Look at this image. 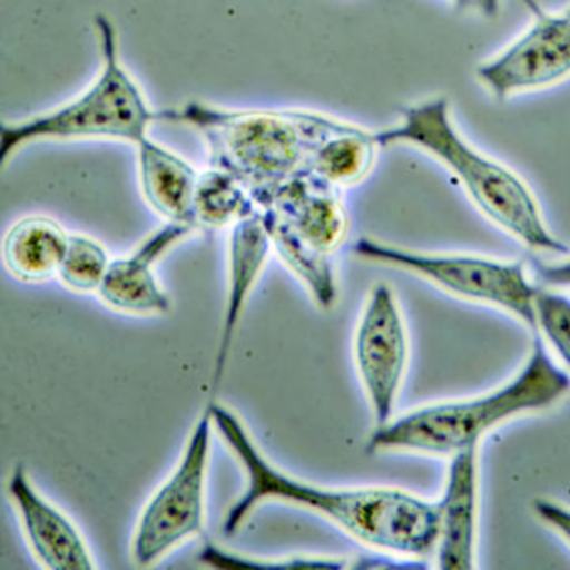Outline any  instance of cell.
<instances>
[{"mask_svg": "<svg viewBox=\"0 0 570 570\" xmlns=\"http://www.w3.org/2000/svg\"><path fill=\"white\" fill-rule=\"evenodd\" d=\"M215 403L216 396H209L189 433L178 465L139 517L131 542V557L138 567L159 562L179 543L203 530Z\"/></svg>", "mask_w": 570, "mask_h": 570, "instance_id": "7", "label": "cell"}, {"mask_svg": "<svg viewBox=\"0 0 570 570\" xmlns=\"http://www.w3.org/2000/svg\"><path fill=\"white\" fill-rule=\"evenodd\" d=\"M142 195L166 222L198 228L195 191L199 173L185 159L149 138L138 142Z\"/></svg>", "mask_w": 570, "mask_h": 570, "instance_id": "15", "label": "cell"}, {"mask_svg": "<svg viewBox=\"0 0 570 570\" xmlns=\"http://www.w3.org/2000/svg\"><path fill=\"white\" fill-rule=\"evenodd\" d=\"M258 212L252 193L235 176L212 168L199 173L195 191L196 225L226 228Z\"/></svg>", "mask_w": 570, "mask_h": 570, "instance_id": "19", "label": "cell"}, {"mask_svg": "<svg viewBox=\"0 0 570 570\" xmlns=\"http://www.w3.org/2000/svg\"><path fill=\"white\" fill-rule=\"evenodd\" d=\"M259 209L272 213L309 245L328 255L348 236L350 219L342 189L309 171L276 189Z\"/></svg>", "mask_w": 570, "mask_h": 570, "instance_id": "12", "label": "cell"}, {"mask_svg": "<svg viewBox=\"0 0 570 570\" xmlns=\"http://www.w3.org/2000/svg\"><path fill=\"white\" fill-rule=\"evenodd\" d=\"M566 11H567V12H569V14H570V4H569V6H567Z\"/></svg>", "mask_w": 570, "mask_h": 570, "instance_id": "25", "label": "cell"}, {"mask_svg": "<svg viewBox=\"0 0 570 570\" xmlns=\"http://www.w3.org/2000/svg\"><path fill=\"white\" fill-rule=\"evenodd\" d=\"M533 19L502 51L480 62L476 81L497 101L552 88L570 78V14L525 0Z\"/></svg>", "mask_w": 570, "mask_h": 570, "instance_id": "9", "label": "cell"}, {"mask_svg": "<svg viewBox=\"0 0 570 570\" xmlns=\"http://www.w3.org/2000/svg\"><path fill=\"white\" fill-rule=\"evenodd\" d=\"M532 512L543 527L556 533L570 549V505L549 497H539L532 500Z\"/></svg>", "mask_w": 570, "mask_h": 570, "instance_id": "23", "label": "cell"}, {"mask_svg": "<svg viewBox=\"0 0 570 570\" xmlns=\"http://www.w3.org/2000/svg\"><path fill=\"white\" fill-rule=\"evenodd\" d=\"M193 232L195 228L191 226L168 222L149 235L131 255L112 259L108 275L98 289L99 298L111 308L132 315L168 313L171 299L163 292L153 268L168 249Z\"/></svg>", "mask_w": 570, "mask_h": 570, "instance_id": "13", "label": "cell"}, {"mask_svg": "<svg viewBox=\"0 0 570 570\" xmlns=\"http://www.w3.org/2000/svg\"><path fill=\"white\" fill-rule=\"evenodd\" d=\"M69 235L55 219L29 216L16 223L4 242L6 268L22 282H45L58 275Z\"/></svg>", "mask_w": 570, "mask_h": 570, "instance_id": "16", "label": "cell"}, {"mask_svg": "<svg viewBox=\"0 0 570 570\" xmlns=\"http://www.w3.org/2000/svg\"><path fill=\"white\" fill-rule=\"evenodd\" d=\"M569 393V373L535 336L529 355L505 382L476 395L426 403L395 415L373 429L366 449L450 459L480 449L487 435L512 420L553 409Z\"/></svg>", "mask_w": 570, "mask_h": 570, "instance_id": "2", "label": "cell"}, {"mask_svg": "<svg viewBox=\"0 0 570 570\" xmlns=\"http://www.w3.org/2000/svg\"><path fill=\"white\" fill-rule=\"evenodd\" d=\"M480 449L450 456L439 505L436 567L472 570L476 567L480 509Z\"/></svg>", "mask_w": 570, "mask_h": 570, "instance_id": "10", "label": "cell"}, {"mask_svg": "<svg viewBox=\"0 0 570 570\" xmlns=\"http://www.w3.org/2000/svg\"><path fill=\"white\" fill-rule=\"evenodd\" d=\"M379 148L375 132L340 121L316 146L308 171L335 188H350L372 173Z\"/></svg>", "mask_w": 570, "mask_h": 570, "instance_id": "17", "label": "cell"}, {"mask_svg": "<svg viewBox=\"0 0 570 570\" xmlns=\"http://www.w3.org/2000/svg\"><path fill=\"white\" fill-rule=\"evenodd\" d=\"M8 495L18 510L32 553L46 569H96L91 550L78 527L39 493L24 466L12 470Z\"/></svg>", "mask_w": 570, "mask_h": 570, "instance_id": "11", "label": "cell"}, {"mask_svg": "<svg viewBox=\"0 0 570 570\" xmlns=\"http://www.w3.org/2000/svg\"><path fill=\"white\" fill-rule=\"evenodd\" d=\"M263 223L272 239L273 248L289 272L305 285L313 302L323 309L333 308L336 302V279L328 253L296 235L288 225L268 212H262Z\"/></svg>", "mask_w": 570, "mask_h": 570, "instance_id": "18", "label": "cell"}, {"mask_svg": "<svg viewBox=\"0 0 570 570\" xmlns=\"http://www.w3.org/2000/svg\"><path fill=\"white\" fill-rule=\"evenodd\" d=\"M109 265L111 259L105 246L89 236L69 235L58 276L75 292H98L108 275Z\"/></svg>", "mask_w": 570, "mask_h": 570, "instance_id": "20", "label": "cell"}, {"mask_svg": "<svg viewBox=\"0 0 570 570\" xmlns=\"http://www.w3.org/2000/svg\"><path fill=\"white\" fill-rule=\"evenodd\" d=\"M101 49V71L82 95L45 115L8 122L0 129V161L39 141L115 139L138 145L156 121L141 89L119 56L118 29L105 14L95 18Z\"/></svg>", "mask_w": 570, "mask_h": 570, "instance_id": "5", "label": "cell"}, {"mask_svg": "<svg viewBox=\"0 0 570 570\" xmlns=\"http://www.w3.org/2000/svg\"><path fill=\"white\" fill-rule=\"evenodd\" d=\"M156 118L198 131L212 166L238 178L258 209L276 189L308 171L316 146L340 122L298 109L229 111L196 101L163 109Z\"/></svg>", "mask_w": 570, "mask_h": 570, "instance_id": "4", "label": "cell"}, {"mask_svg": "<svg viewBox=\"0 0 570 570\" xmlns=\"http://www.w3.org/2000/svg\"><path fill=\"white\" fill-rule=\"evenodd\" d=\"M353 253L365 262L409 273L446 295L505 313L535 332L540 286L522 262L475 253L422 252L375 238H360Z\"/></svg>", "mask_w": 570, "mask_h": 570, "instance_id": "6", "label": "cell"}, {"mask_svg": "<svg viewBox=\"0 0 570 570\" xmlns=\"http://www.w3.org/2000/svg\"><path fill=\"white\" fill-rule=\"evenodd\" d=\"M213 420L246 476L245 490L223 520L226 535H235L263 503L282 502L316 513L356 542L409 566H420L435 553L436 500L400 487H326L308 482L269 462L245 423L228 406L215 403Z\"/></svg>", "mask_w": 570, "mask_h": 570, "instance_id": "1", "label": "cell"}, {"mask_svg": "<svg viewBox=\"0 0 570 570\" xmlns=\"http://www.w3.org/2000/svg\"><path fill=\"white\" fill-rule=\"evenodd\" d=\"M475 9L485 18H495L500 11V0H475Z\"/></svg>", "mask_w": 570, "mask_h": 570, "instance_id": "24", "label": "cell"}, {"mask_svg": "<svg viewBox=\"0 0 570 570\" xmlns=\"http://www.w3.org/2000/svg\"><path fill=\"white\" fill-rule=\"evenodd\" d=\"M199 560L215 569H275V567H332L345 569L353 567L348 560L340 557L292 556V557H252L228 552L215 543H206L199 552Z\"/></svg>", "mask_w": 570, "mask_h": 570, "instance_id": "22", "label": "cell"}, {"mask_svg": "<svg viewBox=\"0 0 570 570\" xmlns=\"http://www.w3.org/2000/svg\"><path fill=\"white\" fill-rule=\"evenodd\" d=\"M535 335L570 375V296L540 286L535 302Z\"/></svg>", "mask_w": 570, "mask_h": 570, "instance_id": "21", "label": "cell"}, {"mask_svg": "<svg viewBox=\"0 0 570 570\" xmlns=\"http://www.w3.org/2000/svg\"><path fill=\"white\" fill-rule=\"evenodd\" d=\"M375 139L380 148L410 146L439 161L492 225L530 252L566 255L567 246L547 225L532 188L505 163L463 138L449 99L435 96L406 106L399 122L375 132Z\"/></svg>", "mask_w": 570, "mask_h": 570, "instance_id": "3", "label": "cell"}, {"mask_svg": "<svg viewBox=\"0 0 570 570\" xmlns=\"http://www.w3.org/2000/svg\"><path fill=\"white\" fill-rule=\"evenodd\" d=\"M273 245L262 213L248 216L232 226L228 252V295L223 312L222 332L212 375V395H216L225 376L226 365L235 345L236 333L253 288L258 283Z\"/></svg>", "mask_w": 570, "mask_h": 570, "instance_id": "14", "label": "cell"}, {"mask_svg": "<svg viewBox=\"0 0 570 570\" xmlns=\"http://www.w3.org/2000/svg\"><path fill=\"white\" fill-rule=\"evenodd\" d=\"M409 358V330L399 296L389 283H376L366 296L353 336V360L373 429L395 416Z\"/></svg>", "mask_w": 570, "mask_h": 570, "instance_id": "8", "label": "cell"}]
</instances>
